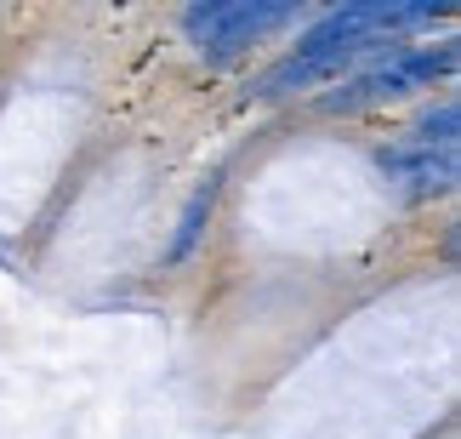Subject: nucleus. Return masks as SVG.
<instances>
[{
	"instance_id": "f03ea898",
	"label": "nucleus",
	"mask_w": 461,
	"mask_h": 439,
	"mask_svg": "<svg viewBox=\"0 0 461 439\" xmlns=\"http://www.w3.org/2000/svg\"><path fill=\"white\" fill-rule=\"evenodd\" d=\"M296 6H257V0H200L183 12V34L205 58H234L240 46H251L257 34L291 23Z\"/></svg>"
},
{
	"instance_id": "f257e3e1",
	"label": "nucleus",
	"mask_w": 461,
	"mask_h": 439,
	"mask_svg": "<svg viewBox=\"0 0 461 439\" xmlns=\"http://www.w3.org/2000/svg\"><path fill=\"white\" fill-rule=\"evenodd\" d=\"M456 69V41H445L438 51H387V63L376 69H365V75H353L342 92H330V97H319V109H330V114H348V109H370V103H387V97H404V92H416V86H428L438 75H450Z\"/></svg>"
},
{
	"instance_id": "39448f33",
	"label": "nucleus",
	"mask_w": 461,
	"mask_h": 439,
	"mask_svg": "<svg viewBox=\"0 0 461 439\" xmlns=\"http://www.w3.org/2000/svg\"><path fill=\"white\" fill-rule=\"evenodd\" d=\"M456 132H461V109L456 103H438L416 120V132L404 137L411 149H428V154H456Z\"/></svg>"
},
{
	"instance_id": "7ed1b4c3",
	"label": "nucleus",
	"mask_w": 461,
	"mask_h": 439,
	"mask_svg": "<svg viewBox=\"0 0 461 439\" xmlns=\"http://www.w3.org/2000/svg\"><path fill=\"white\" fill-rule=\"evenodd\" d=\"M376 166L393 183L416 188V195H445V188H456V154H428V149L393 143V149H376Z\"/></svg>"
},
{
	"instance_id": "20e7f679",
	"label": "nucleus",
	"mask_w": 461,
	"mask_h": 439,
	"mask_svg": "<svg viewBox=\"0 0 461 439\" xmlns=\"http://www.w3.org/2000/svg\"><path fill=\"white\" fill-rule=\"evenodd\" d=\"M353 51H291L285 63H274L268 75L257 80V97H285V92H303V86L336 75V69H348Z\"/></svg>"
},
{
	"instance_id": "423d86ee",
	"label": "nucleus",
	"mask_w": 461,
	"mask_h": 439,
	"mask_svg": "<svg viewBox=\"0 0 461 439\" xmlns=\"http://www.w3.org/2000/svg\"><path fill=\"white\" fill-rule=\"evenodd\" d=\"M211 206H217V183H205L200 195L188 200V212H183V223H176V240H171V262H183L188 252H194V240H200V228H205V217H211Z\"/></svg>"
}]
</instances>
